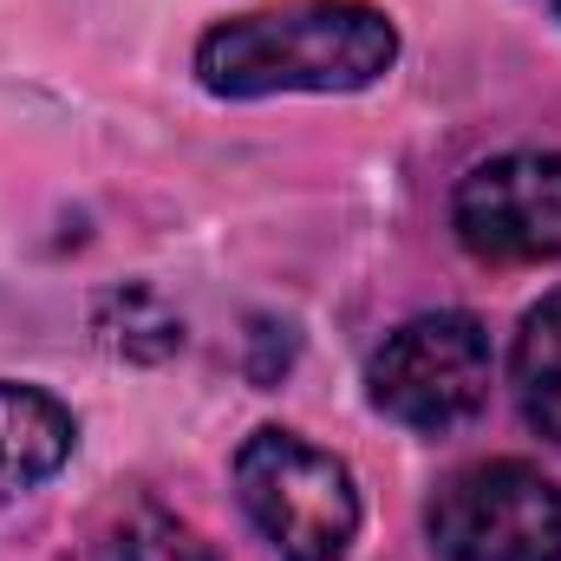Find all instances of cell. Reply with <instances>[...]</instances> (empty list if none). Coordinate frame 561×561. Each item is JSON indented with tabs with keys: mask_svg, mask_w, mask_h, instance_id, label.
Masks as SVG:
<instances>
[{
	"mask_svg": "<svg viewBox=\"0 0 561 561\" xmlns=\"http://www.w3.org/2000/svg\"><path fill=\"white\" fill-rule=\"evenodd\" d=\"M510 379H516L523 419L561 450V287L542 294V300L523 313L516 353H510Z\"/></svg>",
	"mask_w": 561,
	"mask_h": 561,
	"instance_id": "obj_7",
	"label": "cell"
},
{
	"mask_svg": "<svg viewBox=\"0 0 561 561\" xmlns=\"http://www.w3.org/2000/svg\"><path fill=\"white\" fill-rule=\"evenodd\" d=\"M490 379H496V353L477 313H419L392 327L366 366L373 412L424 437H444L477 419L490 405Z\"/></svg>",
	"mask_w": 561,
	"mask_h": 561,
	"instance_id": "obj_3",
	"label": "cell"
},
{
	"mask_svg": "<svg viewBox=\"0 0 561 561\" xmlns=\"http://www.w3.org/2000/svg\"><path fill=\"white\" fill-rule=\"evenodd\" d=\"M72 444H79V419L53 392L0 379V510L53 483L72 463Z\"/></svg>",
	"mask_w": 561,
	"mask_h": 561,
	"instance_id": "obj_6",
	"label": "cell"
},
{
	"mask_svg": "<svg viewBox=\"0 0 561 561\" xmlns=\"http://www.w3.org/2000/svg\"><path fill=\"white\" fill-rule=\"evenodd\" d=\"M437 561H561V483L523 457H483L437 483L424 510Z\"/></svg>",
	"mask_w": 561,
	"mask_h": 561,
	"instance_id": "obj_4",
	"label": "cell"
},
{
	"mask_svg": "<svg viewBox=\"0 0 561 561\" xmlns=\"http://www.w3.org/2000/svg\"><path fill=\"white\" fill-rule=\"evenodd\" d=\"M399 66V26L366 0H300L236 13L196 39V85L216 99L366 92Z\"/></svg>",
	"mask_w": 561,
	"mask_h": 561,
	"instance_id": "obj_1",
	"label": "cell"
},
{
	"mask_svg": "<svg viewBox=\"0 0 561 561\" xmlns=\"http://www.w3.org/2000/svg\"><path fill=\"white\" fill-rule=\"evenodd\" d=\"M450 229L463 255L490 268L561 262V157L556 150H503L477 163L450 196Z\"/></svg>",
	"mask_w": 561,
	"mask_h": 561,
	"instance_id": "obj_5",
	"label": "cell"
},
{
	"mask_svg": "<svg viewBox=\"0 0 561 561\" xmlns=\"http://www.w3.org/2000/svg\"><path fill=\"white\" fill-rule=\"evenodd\" d=\"M118 561H216V549L190 523H176L170 510L138 503L125 516V529H118Z\"/></svg>",
	"mask_w": 561,
	"mask_h": 561,
	"instance_id": "obj_9",
	"label": "cell"
},
{
	"mask_svg": "<svg viewBox=\"0 0 561 561\" xmlns=\"http://www.w3.org/2000/svg\"><path fill=\"white\" fill-rule=\"evenodd\" d=\"M236 496L280 561H346L359 536L353 470L300 431L262 424L236 450Z\"/></svg>",
	"mask_w": 561,
	"mask_h": 561,
	"instance_id": "obj_2",
	"label": "cell"
},
{
	"mask_svg": "<svg viewBox=\"0 0 561 561\" xmlns=\"http://www.w3.org/2000/svg\"><path fill=\"white\" fill-rule=\"evenodd\" d=\"M536 7H542V13H549V20H561V0H536Z\"/></svg>",
	"mask_w": 561,
	"mask_h": 561,
	"instance_id": "obj_10",
	"label": "cell"
},
{
	"mask_svg": "<svg viewBox=\"0 0 561 561\" xmlns=\"http://www.w3.org/2000/svg\"><path fill=\"white\" fill-rule=\"evenodd\" d=\"M99 333L125 353V359H170L183 346V320L163 313V300L150 287H118L99 313Z\"/></svg>",
	"mask_w": 561,
	"mask_h": 561,
	"instance_id": "obj_8",
	"label": "cell"
}]
</instances>
